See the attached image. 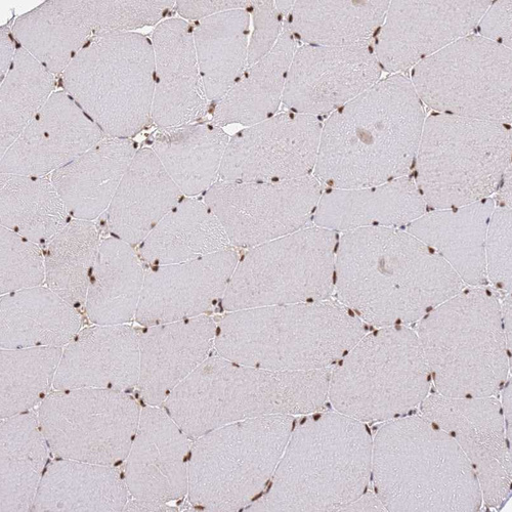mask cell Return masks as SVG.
Returning <instances> with one entry per match:
<instances>
[{
	"label": "cell",
	"mask_w": 512,
	"mask_h": 512,
	"mask_svg": "<svg viewBox=\"0 0 512 512\" xmlns=\"http://www.w3.org/2000/svg\"><path fill=\"white\" fill-rule=\"evenodd\" d=\"M373 40L344 47L296 49L282 103L289 111L331 115L371 89L382 76Z\"/></svg>",
	"instance_id": "19"
},
{
	"label": "cell",
	"mask_w": 512,
	"mask_h": 512,
	"mask_svg": "<svg viewBox=\"0 0 512 512\" xmlns=\"http://www.w3.org/2000/svg\"><path fill=\"white\" fill-rule=\"evenodd\" d=\"M339 234L315 225L247 249L221 306L226 313L329 300Z\"/></svg>",
	"instance_id": "12"
},
{
	"label": "cell",
	"mask_w": 512,
	"mask_h": 512,
	"mask_svg": "<svg viewBox=\"0 0 512 512\" xmlns=\"http://www.w3.org/2000/svg\"><path fill=\"white\" fill-rule=\"evenodd\" d=\"M465 287L434 249L405 229L365 228L339 236L336 300L368 327H411Z\"/></svg>",
	"instance_id": "1"
},
{
	"label": "cell",
	"mask_w": 512,
	"mask_h": 512,
	"mask_svg": "<svg viewBox=\"0 0 512 512\" xmlns=\"http://www.w3.org/2000/svg\"><path fill=\"white\" fill-rule=\"evenodd\" d=\"M297 42L284 23L274 49L247 66L231 90L212 106V123L250 126L277 114Z\"/></svg>",
	"instance_id": "35"
},
{
	"label": "cell",
	"mask_w": 512,
	"mask_h": 512,
	"mask_svg": "<svg viewBox=\"0 0 512 512\" xmlns=\"http://www.w3.org/2000/svg\"><path fill=\"white\" fill-rule=\"evenodd\" d=\"M440 395L496 397L508 380L511 348L492 287L466 286L414 328Z\"/></svg>",
	"instance_id": "7"
},
{
	"label": "cell",
	"mask_w": 512,
	"mask_h": 512,
	"mask_svg": "<svg viewBox=\"0 0 512 512\" xmlns=\"http://www.w3.org/2000/svg\"><path fill=\"white\" fill-rule=\"evenodd\" d=\"M511 124L426 116L411 177L429 209L493 198L511 168Z\"/></svg>",
	"instance_id": "8"
},
{
	"label": "cell",
	"mask_w": 512,
	"mask_h": 512,
	"mask_svg": "<svg viewBox=\"0 0 512 512\" xmlns=\"http://www.w3.org/2000/svg\"><path fill=\"white\" fill-rule=\"evenodd\" d=\"M239 260L233 247L146 271L136 321L158 325L207 315L222 302Z\"/></svg>",
	"instance_id": "20"
},
{
	"label": "cell",
	"mask_w": 512,
	"mask_h": 512,
	"mask_svg": "<svg viewBox=\"0 0 512 512\" xmlns=\"http://www.w3.org/2000/svg\"><path fill=\"white\" fill-rule=\"evenodd\" d=\"M407 76L434 113L511 124V50L475 33L423 60Z\"/></svg>",
	"instance_id": "13"
},
{
	"label": "cell",
	"mask_w": 512,
	"mask_h": 512,
	"mask_svg": "<svg viewBox=\"0 0 512 512\" xmlns=\"http://www.w3.org/2000/svg\"><path fill=\"white\" fill-rule=\"evenodd\" d=\"M428 211L411 176L376 186L324 189L313 225L346 233L365 228L405 229Z\"/></svg>",
	"instance_id": "26"
},
{
	"label": "cell",
	"mask_w": 512,
	"mask_h": 512,
	"mask_svg": "<svg viewBox=\"0 0 512 512\" xmlns=\"http://www.w3.org/2000/svg\"><path fill=\"white\" fill-rule=\"evenodd\" d=\"M184 195L151 148L137 151L105 212L112 237L139 246Z\"/></svg>",
	"instance_id": "27"
},
{
	"label": "cell",
	"mask_w": 512,
	"mask_h": 512,
	"mask_svg": "<svg viewBox=\"0 0 512 512\" xmlns=\"http://www.w3.org/2000/svg\"><path fill=\"white\" fill-rule=\"evenodd\" d=\"M140 375L138 331L126 324L80 330L63 348L54 390L98 389L127 393Z\"/></svg>",
	"instance_id": "25"
},
{
	"label": "cell",
	"mask_w": 512,
	"mask_h": 512,
	"mask_svg": "<svg viewBox=\"0 0 512 512\" xmlns=\"http://www.w3.org/2000/svg\"><path fill=\"white\" fill-rule=\"evenodd\" d=\"M134 246L118 238L101 242L91 277L85 314L95 325H123L139 309L145 274Z\"/></svg>",
	"instance_id": "36"
},
{
	"label": "cell",
	"mask_w": 512,
	"mask_h": 512,
	"mask_svg": "<svg viewBox=\"0 0 512 512\" xmlns=\"http://www.w3.org/2000/svg\"><path fill=\"white\" fill-rule=\"evenodd\" d=\"M233 247L219 220L203 200L184 198L139 244L151 267L195 261Z\"/></svg>",
	"instance_id": "34"
},
{
	"label": "cell",
	"mask_w": 512,
	"mask_h": 512,
	"mask_svg": "<svg viewBox=\"0 0 512 512\" xmlns=\"http://www.w3.org/2000/svg\"><path fill=\"white\" fill-rule=\"evenodd\" d=\"M218 323L208 315L144 326L140 348L139 396L146 406H161L215 348Z\"/></svg>",
	"instance_id": "23"
},
{
	"label": "cell",
	"mask_w": 512,
	"mask_h": 512,
	"mask_svg": "<svg viewBox=\"0 0 512 512\" xmlns=\"http://www.w3.org/2000/svg\"><path fill=\"white\" fill-rule=\"evenodd\" d=\"M323 191L314 175L279 182L219 180L203 201L231 245L250 249L308 227Z\"/></svg>",
	"instance_id": "15"
},
{
	"label": "cell",
	"mask_w": 512,
	"mask_h": 512,
	"mask_svg": "<svg viewBox=\"0 0 512 512\" xmlns=\"http://www.w3.org/2000/svg\"><path fill=\"white\" fill-rule=\"evenodd\" d=\"M93 4L98 35L135 32L136 29L156 25L176 7V2L157 0H95Z\"/></svg>",
	"instance_id": "45"
},
{
	"label": "cell",
	"mask_w": 512,
	"mask_h": 512,
	"mask_svg": "<svg viewBox=\"0 0 512 512\" xmlns=\"http://www.w3.org/2000/svg\"><path fill=\"white\" fill-rule=\"evenodd\" d=\"M433 386L415 330H369L330 370L328 402L364 423L387 422L419 407Z\"/></svg>",
	"instance_id": "10"
},
{
	"label": "cell",
	"mask_w": 512,
	"mask_h": 512,
	"mask_svg": "<svg viewBox=\"0 0 512 512\" xmlns=\"http://www.w3.org/2000/svg\"><path fill=\"white\" fill-rule=\"evenodd\" d=\"M493 199L496 206L511 209V168L504 175Z\"/></svg>",
	"instance_id": "54"
},
{
	"label": "cell",
	"mask_w": 512,
	"mask_h": 512,
	"mask_svg": "<svg viewBox=\"0 0 512 512\" xmlns=\"http://www.w3.org/2000/svg\"><path fill=\"white\" fill-rule=\"evenodd\" d=\"M489 0H396L373 39L382 71L405 74L453 42L473 34Z\"/></svg>",
	"instance_id": "17"
},
{
	"label": "cell",
	"mask_w": 512,
	"mask_h": 512,
	"mask_svg": "<svg viewBox=\"0 0 512 512\" xmlns=\"http://www.w3.org/2000/svg\"><path fill=\"white\" fill-rule=\"evenodd\" d=\"M172 505L161 504L152 501L130 499L124 507L123 511H175Z\"/></svg>",
	"instance_id": "53"
},
{
	"label": "cell",
	"mask_w": 512,
	"mask_h": 512,
	"mask_svg": "<svg viewBox=\"0 0 512 512\" xmlns=\"http://www.w3.org/2000/svg\"><path fill=\"white\" fill-rule=\"evenodd\" d=\"M101 242L93 222L73 219L45 245V283L76 309L87 300Z\"/></svg>",
	"instance_id": "41"
},
{
	"label": "cell",
	"mask_w": 512,
	"mask_h": 512,
	"mask_svg": "<svg viewBox=\"0 0 512 512\" xmlns=\"http://www.w3.org/2000/svg\"><path fill=\"white\" fill-rule=\"evenodd\" d=\"M511 209L496 206L489 223L485 242L488 284L500 296L511 293Z\"/></svg>",
	"instance_id": "46"
},
{
	"label": "cell",
	"mask_w": 512,
	"mask_h": 512,
	"mask_svg": "<svg viewBox=\"0 0 512 512\" xmlns=\"http://www.w3.org/2000/svg\"><path fill=\"white\" fill-rule=\"evenodd\" d=\"M63 348L2 349V408L5 419L32 411L51 394Z\"/></svg>",
	"instance_id": "43"
},
{
	"label": "cell",
	"mask_w": 512,
	"mask_h": 512,
	"mask_svg": "<svg viewBox=\"0 0 512 512\" xmlns=\"http://www.w3.org/2000/svg\"><path fill=\"white\" fill-rule=\"evenodd\" d=\"M251 18L235 10L197 21L194 45L208 101L215 106L248 66Z\"/></svg>",
	"instance_id": "39"
},
{
	"label": "cell",
	"mask_w": 512,
	"mask_h": 512,
	"mask_svg": "<svg viewBox=\"0 0 512 512\" xmlns=\"http://www.w3.org/2000/svg\"><path fill=\"white\" fill-rule=\"evenodd\" d=\"M104 138L67 93L55 92L2 156V174L46 177Z\"/></svg>",
	"instance_id": "22"
},
{
	"label": "cell",
	"mask_w": 512,
	"mask_h": 512,
	"mask_svg": "<svg viewBox=\"0 0 512 512\" xmlns=\"http://www.w3.org/2000/svg\"><path fill=\"white\" fill-rule=\"evenodd\" d=\"M425 118L407 75L381 78L323 122L314 177L326 188L355 189L410 176Z\"/></svg>",
	"instance_id": "2"
},
{
	"label": "cell",
	"mask_w": 512,
	"mask_h": 512,
	"mask_svg": "<svg viewBox=\"0 0 512 512\" xmlns=\"http://www.w3.org/2000/svg\"><path fill=\"white\" fill-rule=\"evenodd\" d=\"M371 483L388 511L473 512L483 505L479 481L459 446L422 414L381 425L373 437Z\"/></svg>",
	"instance_id": "4"
},
{
	"label": "cell",
	"mask_w": 512,
	"mask_h": 512,
	"mask_svg": "<svg viewBox=\"0 0 512 512\" xmlns=\"http://www.w3.org/2000/svg\"><path fill=\"white\" fill-rule=\"evenodd\" d=\"M2 349L64 348L81 328L77 309L48 287L2 295Z\"/></svg>",
	"instance_id": "31"
},
{
	"label": "cell",
	"mask_w": 512,
	"mask_h": 512,
	"mask_svg": "<svg viewBox=\"0 0 512 512\" xmlns=\"http://www.w3.org/2000/svg\"><path fill=\"white\" fill-rule=\"evenodd\" d=\"M12 30L20 48L60 76L98 35L93 0H49L18 17Z\"/></svg>",
	"instance_id": "30"
},
{
	"label": "cell",
	"mask_w": 512,
	"mask_h": 512,
	"mask_svg": "<svg viewBox=\"0 0 512 512\" xmlns=\"http://www.w3.org/2000/svg\"><path fill=\"white\" fill-rule=\"evenodd\" d=\"M369 327L349 308L329 300L228 313L217 325V354L273 371L332 368Z\"/></svg>",
	"instance_id": "6"
},
{
	"label": "cell",
	"mask_w": 512,
	"mask_h": 512,
	"mask_svg": "<svg viewBox=\"0 0 512 512\" xmlns=\"http://www.w3.org/2000/svg\"><path fill=\"white\" fill-rule=\"evenodd\" d=\"M330 369L273 371L210 356L161 407L192 440L238 421L307 415L328 402Z\"/></svg>",
	"instance_id": "5"
},
{
	"label": "cell",
	"mask_w": 512,
	"mask_h": 512,
	"mask_svg": "<svg viewBox=\"0 0 512 512\" xmlns=\"http://www.w3.org/2000/svg\"><path fill=\"white\" fill-rule=\"evenodd\" d=\"M63 91L106 137L132 139L152 123V40L136 32L94 36L60 75Z\"/></svg>",
	"instance_id": "9"
},
{
	"label": "cell",
	"mask_w": 512,
	"mask_h": 512,
	"mask_svg": "<svg viewBox=\"0 0 512 512\" xmlns=\"http://www.w3.org/2000/svg\"><path fill=\"white\" fill-rule=\"evenodd\" d=\"M420 410L459 446L474 469L483 503L500 508L511 496L512 485L511 444L500 401L435 393L426 397Z\"/></svg>",
	"instance_id": "18"
},
{
	"label": "cell",
	"mask_w": 512,
	"mask_h": 512,
	"mask_svg": "<svg viewBox=\"0 0 512 512\" xmlns=\"http://www.w3.org/2000/svg\"><path fill=\"white\" fill-rule=\"evenodd\" d=\"M252 2H240V0H205V2H176V10L186 20L200 21L212 16L235 10H249Z\"/></svg>",
	"instance_id": "49"
},
{
	"label": "cell",
	"mask_w": 512,
	"mask_h": 512,
	"mask_svg": "<svg viewBox=\"0 0 512 512\" xmlns=\"http://www.w3.org/2000/svg\"><path fill=\"white\" fill-rule=\"evenodd\" d=\"M512 2L498 0L492 2L480 19L474 33L500 47H512Z\"/></svg>",
	"instance_id": "48"
},
{
	"label": "cell",
	"mask_w": 512,
	"mask_h": 512,
	"mask_svg": "<svg viewBox=\"0 0 512 512\" xmlns=\"http://www.w3.org/2000/svg\"><path fill=\"white\" fill-rule=\"evenodd\" d=\"M0 47H2V60H0V78L4 79L15 59L18 44L14 37L12 27L2 26L0 29Z\"/></svg>",
	"instance_id": "50"
},
{
	"label": "cell",
	"mask_w": 512,
	"mask_h": 512,
	"mask_svg": "<svg viewBox=\"0 0 512 512\" xmlns=\"http://www.w3.org/2000/svg\"><path fill=\"white\" fill-rule=\"evenodd\" d=\"M137 151L132 139L106 137L52 174L72 219L104 215Z\"/></svg>",
	"instance_id": "29"
},
{
	"label": "cell",
	"mask_w": 512,
	"mask_h": 512,
	"mask_svg": "<svg viewBox=\"0 0 512 512\" xmlns=\"http://www.w3.org/2000/svg\"><path fill=\"white\" fill-rule=\"evenodd\" d=\"M502 393V402L501 408H502V414L505 422V429L508 441L511 444V431H512V404H511V379H508L505 383V386L501 390Z\"/></svg>",
	"instance_id": "52"
},
{
	"label": "cell",
	"mask_w": 512,
	"mask_h": 512,
	"mask_svg": "<svg viewBox=\"0 0 512 512\" xmlns=\"http://www.w3.org/2000/svg\"><path fill=\"white\" fill-rule=\"evenodd\" d=\"M367 423L336 411L295 421L264 493L247 511H343L371 484Z\"/></svg>",
	"instance_id": "3"
},
{
	"label": "cell",
	"mask_w": 512,
	"mask_h": 512,
	"mask_svg": "<svg viewBox=\"0 0 512 512\" xmlns=\"http://www.w3.org/2000/svg\"><path fill=\"white\" fill-rule=\"evenodd\" d=\"M56 89V75L18 46L13 64L2 79V156L46 106Z\"/></svg>",
	"instance_id": "42"
},
{
	"label": "cell",
	"mask_w": 512,
	"mask_h": 512,
	"mask_svg": "<svg viewBox=\"0 0 512 512\" xmlns=\"http://www.w3.org/2000/svg\"><path fill=\"white\" fill-rule=\"evenodd\" d=\"M391 2H294L285 24L304 46L344 47L373 40Z\"/></svg>",
	"instance_id": "37"
},
{
	"label": "cell",
	"mask_w": 512,
	"mask_h": 512,
	"mask_svg": "<svg viewBox=\"0 0 512 512\" xmlns=\"http://www.w3.org/2000/svg\"><path fill=\"white\" fill-rule=\"evenodd\" d=\"M494 208V199L486 198L429 209L405 230L434 249L466 286H486L485 242Z\"/></svg>",
	"instance_id": "28"
},
{
	"label": "cell",
	"mask_w": 512,
	"mask_h": 512,
	"mask_svg": "<svg viewBox=\"0 0 512 512\" xmlns=\"http://www.w3.org/2000/svg\"><path fill=\"white\" fill-rule=\"evenodd\" d=\"M192 440L161 406H146L122 476L133 498L168 504L188 495Z\"/></svg>",
	"instance_id": "21"
},
{
	"label": "cell",
	"mask_w": 512,
	"mask_h": 512,
	"mask_svg": "<svg viewBox=\"0 0 512 512\" xmlns=\"http://www.w3.org/2000/svg\"><path fill=\"white\" fill-rule=\"evenodd\" d=\"M155 87L152 122L159 128L197 122L207 99L196 55L193 27L184 19L161 22L152 37Z\"/></svg>",
	"instance_id": "24"
},
{
	"label": "cell",
	"mask_w": 512,
	"mask_h": 512,
	"mask_svg": "<svg viewBox=\"0 0 512 512\" xmlns=\"http://www.w3.org/2000/svg\"><path fill=\"white\" fill-rule=\"evenodd\" d=\"M230 137L215 123L160 128L152 150L183 195L204 194L219 181Z\"/></svg>",
	"instance_id": "33"
},
{
	"label": "cell",
	"mask_w": 512,
	"mask_h": 512,
	"mask_svg": "<svg viewBox=\"0 0 512 512\" xmlns=\"http://www.w3.org/2000/svg\"><path fill=\"white\" fill-rule=\"evenodd\" d=\"M343 511H388L374 490L367 489Z\"/></svg>",
	"instance_id": "51"
},
{
	"label": "cell",
	"mask_w": 512,
	"mask_h": 512,
	"mask_svg": "<svg viewBox=\"0 0 512 512\" xmlns=\"http://www.w3.org/2000/svg\"><path fill=\"white\" fill-rule=\"evenodd\" d=\"M45 281V253L40 245L2 228L0 293L38 287Z\"/></svg>",
	"instance_id": "44"
},
{
	"label": "cell",
	"mask_w": 512,
	"mask_h": 512,
	"mask_svg": "<svg viewBox=\"0 0 512 512\" xmlns=\"http://www.w3.org/2000/svg\"><path fill=\"white\" fill-rule=\"evenodd\" d=\"M2 228L38 245H46L71 221L52 180L46 177L2 174Z\"/></svg>",
	"instance_id": "40"
},
{
	"label": "cell",
	"mask_w": 512,
	"mask_h": 512,
	"mask_svg": "<svg viewBox=\"0 0 512 512\" xmlns=\"http://www.w3.org/2000/svg\"><path fill=\"white\" fill-rule=\"evenodd\" d=\"M141 413L127 393L74 389L52 392L37 416L56 458L116 466L130 452Z\"/></svg>",
	"instance_id": "14"
},
{
	"label": "cell",
	"mask_w": 512,
	"mask_h": 512,
	"mask_svg": "<svg viewBox=\"0 0 512 512\" xmlns=\"http://www.w3.org/2000/svg\"><path fill=\"white\" fill-rule=\"evenodd\" d=\"M323 122L288 111L246 126L230 138L219 180L279 182L312 176Z\"/></svg>",
	"instance_id": "16"
},
{
	"label": "cell",
	"mask_w": 512,
	"mask_h": 512,
	"mask_svg": "<svg viewBox=\"0 0 512 512\" xmlns=\"http://www.w3.org/2000/svg\"><path fill=\"white\" fill-rule=\"evenodd\" d=\"M130 496L116 466L56 458L46 468L31 511H123Z\"/></svg>",
	"instance_id": "32"
},
{
	"label": "cell",
	"mask_w": 512,
	"mask_h": 512,
	"mask_svg": "<svg viewBox=\"0 0 512 512\" xmlns=\"http://www.w3.org/2000/svg\"><path fill=\"white\" fill-rule=\"evenodd\" d=\"M2 491L0 510L31 511L51 452L32 411L2 419Z\"/></svg>",
	"instance_id": "38"
},
{
	"label": "cell",
	"mask_w": 512,
	"mask_h": 512,
	"mask_svg": "<svg viewBox=\"0 0 512 512\" xmlns=\"http://www.w3.org/2000/svg\"><path fill=\"white\" fill-rule=\"evenodd\" d=\"M252 32L248 45V66L266 57L276 46L285 18L272 0L252 2L248 10Z\"/></svg>",
	"instance_id": "47"
},
{
	"label": "cell",
	"mask_w": 512,
	"mask_h": 512,
	"mask_svg": "<svg viewBox=\"0 0 512 512\" xmlns=\"http://www.w3.org/2000/svg\"><path fill=\"white\" fill-rule=\"evenodd\" d=\"M294 423L289 415L246 419L194 440L190 503L203 511L247 509L270 484Z\"/></svg>",
	"instance_id": "11"
}]
</instances>
